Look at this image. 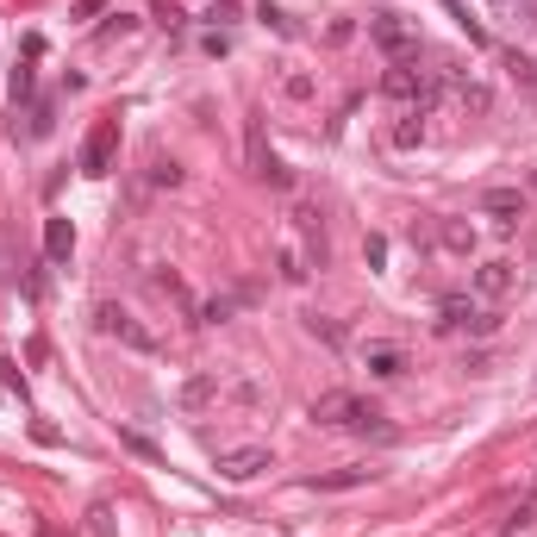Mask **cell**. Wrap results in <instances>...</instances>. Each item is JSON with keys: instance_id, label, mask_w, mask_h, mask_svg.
Masks as SVG:
<instances>
[{"instance_id": "cell-1", "label": "cell", "mask_w": 537, "mask_h": 537, "mask_svg": "<svg viewBox=\"0 0 537 537\" xmlns=\"http://www.w3.org/2000/svg\"><path fill=\"white\" fill-rule=\"evenodd\" d=\"M306 419L313 425H325V431H350V437H394V425H388V413L375 406V400H362V394H350V388H331V394H319L313 406H306Z\"/></svg>"}, {"instance_id": "cell-2", "label": "cell", "mask_w": 537, "mask_h": 537, "mask_svg": "<svg viewBox=\"0 0 537 537\" xmlns=\"http://www.w3.org/2000/svg\"><path fill=\"white\" fill-rule=\"evenodd\" d=\"M437 331L444 338H494L500 331V306L494 300H481V294H444L437 300Z\"/></svg>"}, {"instance_id": "cell-3", "label": "cell", "mask_w": 537, "mask_h": 537, "mask_svg": "<svg viewBox=\"0 0 537 537\" xmlns=\"http://www.w3.org/2000/svg\"><path fill=\"white\" fill-rule=\"evenodd\" d=\"M381 94H394L406 113H431L437 94H444V75L419 70V63H388V70H381Z\"/></svg>"}, {"instance_id": "cell-4", "label": "cell", "mask_w": 537, "mask_h": 537, "mask_svg": "<svg viewBox=\"0 0 537 537\" xmlns=\"http://www.w3.org/2000/svg\"><path fill=\"white\" fill-rule=\"evenodd\" d=\"M369 38L388 50V63H419V26H406L400 13H369Z\"/></svg>"}, {"instance_id": "cell-5", "label": "cell", "mask_w": 537, "mask_h": 537, "mask_svg": "<svg viewBox=\"0 0 537 537\" xmlns=\"http://www.w3.org/2000/svg\"><path fill=\"white\" fill-rule=\"evenodd\" d=\"M94 331H101V338H119V344L138 350V357H156V338H150V331H144L119 300H101V306H94Z\"/></svg>"}, {"instance_id": "cell-6", "label": "cell", "mask_w": 537, "mask_h": 537, "mask_svg": "<svg viewBox=\"0 0 537 537\" xmlns=\"http://www.w3.org/2000/svg\"><path fill=\"white\" fill-rule=\"evenodd\" d=\"M113 156H119V119H94L88 125V138H81V176L88 181H101V176H113Z\"/></svg>"}, {"instance_id": "cell-7", "label": "cell", "mask_w": 537, "mask_h": 537, "mask_svg": "<svg viewBox=\"0 0 537 537\" xmlns=\"http://www.w3.org/2000/svg\"><path fill=\"white\" fill-rule=\"evenodd\" d=\"M294 244L306 256V269H325L331 263V238H325V213L313 200H294Z\"/></svg>"}, {"instance_id": "cell-8", "label": "cell", "mask_w": 537, "mask_h": 537, "mask_svg": "<svg viewBox=\"0 0 537 537\" xmlns=\"http://www.w3.org/2000/svg\"><path fill=\"white\" fill-rule=\"evenodd\" d=\"M357 362L369 369V381H400L406 375V344H394V338H362Z\"/></svg>"}, {"instance_id": "cell-9", "label": "cell", "mask_w": 537, "mask_h": 537, "mask_svg": "<svg viewBox=\"0 0 537 537\" xmlns=\"http://www.w3.org/2000/svg\"><path fill=\"white\" fill-rule=\"evenodd\" d=\"M244 138H251V176H256V181H269L275 194H287V188H294V169H287L282 156L263 144V119H256V113H251V132H244Z\"/></svg>"}, {"instance_id": "cell-10", "label": "cell", "mask_w": 537, "mask_h": 537, "mask_svg": "<svg viewBox=\"0 0 537 537\" xmlns=\"http://www.w3.org/2000/svg\"><path fill=\"white\" fill-rule=\"evenodd\" d=\"M213 468H219V481H256L263 468H275V456L263 444H238V450H219Z\"/></svg>"}, {"instance_id": "cell-11", "label": "cell", "mask_w": 537, "mask_h": 537, "mask_svg": "<svg viewBox=\"0 0 537 537\" xmlns=\"http://www.w3.org/2000/svg\"><path fill=\"white\" fill-rule=\"evenodd\" d=\"M519 287V263L512 256H488L475 275H468V294H481V300H506Z\"/></svg>"}, {"instance_id": "cell-12", "label": "cell", "mask_w": 537, "mask_h": 537, "mask_svg": "<svg viewBox=\"0 0 537 537\" xmlns=\"http://www.w3.org/2000/svg\"><path fill=\"white\" fill-rule=\"evenodd\" d=\"M481 213L494 219V225H519V219L532 213V200H525V188H488L481 194Z\"/></svg>"}, {"instance_id": "cell-13", "label": "cell", "mask_w": 537, "mask_h": 537, "mask_svg": "<svg viewBox=\"0 0 537 537\" xmlns=\"http://www.w3.org/2000/svg\"><path fill=\"white\" fill-rule=\"evenodd\" d=\"M362 481H375V468H369V463L331 468V475H306V488H313V494H344V488H362Z\"/></svg>"}, {"instance_id": "cell-14", "label": "cell", "mask_w": 537, "mask_h": 537, "mask_svg": "<svg viewBox=\"0 0 537 537\" xmlns=\"http://www.w3.org/2000/svg\"><path fill=\"white\" fill-rule=\"evenodd\" d=\"M70 256H75V225H70L63 213L44 219V263H57V269H63Z\"/></svg>"}, {"instance_id": "cell-15", "label": "cell", "mask_w": 537, "mask_h": 537, "mask_svg": "<svg viewBox=\"0 0 537 537\" xmlns=\"http://www.w3.org/2000/svg\"><path fill=\"white\" fill-rule=\"evenodd\" d=\"M275 275H282L287 287H300V282H306V275H313V269H306V256H300V244H294V238H282V244H275Z\"/></svg>"}, {"instance_id": "cell-16", "label": "cell", "mask_w": 537, "mask_h": 537, "mask_svg": "<svg viewBox=\"0 0 537 537\" xmlns=\"http://www.w3.org/2000/svg\"><path fill=\"white\" fill-rule=\"evenodd\" d=\"M244 300H251V294H213V300H200V306H194V325H225Z\"/></svg>"}, {"instance_id": "cell-17", "label": "cell", "mask_w": 537, "mask_h": 537, "mask_svg": "<svg viewBox=\"0 0 537 537\" xmlns=\"http://www.w3.org/2000/svg\"><path fill=\"white\" fill-rule=\"evenodd\" d=\"M213 400H225V381H219V375H194V381L181 388V406H188V413H200V406H213Z\"/></svg>"}, {"instance_id": "cell-18", "label": "cell", "mask_w": 537, "mask_h": 537, "mask_svg": "<svg viewBox=\"0 0 537 537\" xmlns=\"http://www.w3.org/2000/svg\"><path fill=\"white\" fill-rule=\"evenodd\" d=\"M144 188H181V163H176V156H163V150H150V169H144Z\"/></svg>"}, {"instance_id": "cell-19", "label": "cell", "mask_w": 537, "mask_h": 537, "mask_svg": "<svg viewBox=\"0 0 537 537\" xmlns=\"http://www.w3.org/2000/svg\"><path fill=\"white\" fill-rule=\"evenodd\" d=\"M437 244H444V251H456V256H468V251H475V225L444 219V225H437Z\"/></svg>"}, {"instance_id": "cell-20", "label": "cell", "mask_w": 537, "mask_h": 537, "mask_svg": "<svg viewBox=\"0 0 537 537\" xmlns=\"http://www.w3.org/2000/svg\"><path fill=\"white\" fill-rule=\"evenodd\" d=\"M57 132V101H32V113H26V138H50Z\"/></svg>"}, {"instance_id": "cell-21", "label": "cell", "mask_w": 537, "mask_h": 537, "mask_svg": "<svg viewBox=\"0 0 537 537\" xmlns=\"http://www.w3.org/2000/svg\"><path fill=\"white\" fill-rule=\"evenodd\" d=\"M300 325H306L319 344H344V325L331 319V313H300Z\"/></svg>"}, {"instance_id": "cell-22", "label": "cell", "mask_w": 537, "mask_h": 537, "mask_svg": "<svg viewBox=\"0 0 537 537\" xmlns=\"http://www.w3.org/2000/svg\"><path fill=\"white\" fill-rule=\"evenodd\" d=\"M32 57H26V63H19V70H13V107H26V101H32Z\"/></svg>"}, {"instance_id": "cell-23", "label": "cell", "mask_w": 537, "mask_h": 537, "mask_svg": "<svg viewBox=\"0 0 537 537\" xmlns=\"http://www.w3.org/2000/svg\"><path fill=\"white\" fill-rule=\"evenodd\" d=\"M419 119H425V113H400V125H394V144H419V132H425Z\"/></svg>"}, {"instance_id": "cell-24", "label": "cell", "mask_w": 537, "mask_h": 537, "mask_svg": "<svg viewBox=\"0 0 537 537\" xmlns=\"http://www.w3.org/2000/svg\"><path fill=\"white\" fill-rule=\"evenodd\" d=\"M506 70H512V75H519V81L537 94V63H532V57H519V50H512V57H506Z\"/></svg>"}, {"instance_id": "cell-25", "label": "cell", "mask_w": 537, "mask_h": 537, "mask_svg": "<svg viewBox=\"0 0 537 537\" xmlns=\"http://www.w3.org/2000/svg\"><path fill=\"white\" fill-rule=\"evenodd\" d=\"M256 19H263V26H269V32H294V19H287L282 6H269V0H263V6H256Z\"/></svg>"}, {"instance_id": "cell-26", "label": "cell", "mask_w": 537, "mask_h": 537, "mask_svg": "<svg viewBox=\"0 0 537 537\" xmlns=\"http://www.w3.org/2000/svg\"><path fill=\"white\" fill-rule=\"evenodd\" d=\"M125 450H138V456H150V463H163V450H156L144 431H125Z\"/></svg>"}, {"instance_id": "cell-27", "label": "cell", "mask_w": 537, "mask_h": 537, "mask_svg": "<svg viewBox=\"0 0 537 537\" xmlns=\"http://www.w3.org/2000/svg\"><path fill=\"white\" fill-rule=\"evenodd\" d=\"M282 88H287V101H313V75H287Z\"/></svg>"}, {"instance_id": "cell-28", "label": "cell", "mask_w": 537, "mask_h": 537, "mask_svg": "<svg viewBox=\"0 0 537 537\" xmlns=\"http://www.w3.org/2000/svg\"><path fill=\"white\" fill-rule=\"evenodd\" d=\"M125 32H138V19H132V13H113V26H101V38H125Z\"/></svg>"}, {"instance_id": "cell-29", "label": "cell", "mask_w": 537, "mask_h": 537, "mask_svg": "<svg viewBox=\"0 0 537 537\" xmlns=\"http://www.w3.org/2000/svg\"><path fill=\"white\" fill-rule=\"evenodd\" d=\"M0 375H6V388H13V394H19V400H26V375H19V362H13V357H6V362H0Z\"/></svg>"}, {"instance_id": "cell-30", "label": "cell", "mask_w": 537, "mask_h": 537, "mask_svg": "<svg viewBox=\"0 0 537 537\" xmlns=\"http://www.w3.org/2000/svg\"><path fill=\"white\" fill-rule=\"evenodd\" d=\"M362 256H369V269H381V263H388V238H369V244H362Z\"/></svg>"}, {"instance_id": "cell-31", "label": "cell", "mask_w": 537, "mask_h": 537, "mask_svg": "<svg viewBox=\"0 0 537 537\" xmlns=\"http://www.w3.org/2000/svg\"><path fill=\"white\" fill-rule=\"evenodd\" d=\"M200 50H207V57H225V50H231V38H225V32H207V38H200Z\"/></svg>"}, {"instance_id": "cell-32", "label": "cell", "mask_w": 537, "mask_h": 537, "mask_svg": "<svg viewBox=\"0 0 537 537\" xmlns=\"http://www.w3.org/2000/svg\"><path fill=\"white\" fill-rule=\"evenodd\" d=\"M70 13H75V19H94V13H107V0H75Z\"/></svg>"}, {"instance_id": "cell-33", "label": "cell", "mask_w": 537, "mask_h": 537, "mask_svg": "<svg viewBox=\"0 0 537 537\" xmlns=\"http://www.w3.org/2000/svg\"><path fill=\"white\" fill-rule=\"evenodd\" d=\"M532 500H537V494H532Z\"/></svg>"}, {"instance_id": "cell-34", "label": "cell", "mask_w": 537, "mask_h": 537, "mask_svg": "<svg viewBox=\"0 0 537 537\" xmlns=\"http://www.w3.org/2000/svg\"><path fill=\"white\" fill-rule=\"evenodd\" d=\"M500 537H506V532H500Z\"/></svg>"}]
</instances>
